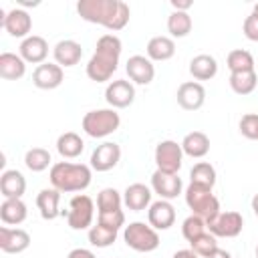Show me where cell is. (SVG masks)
Wrapping results in <instances>:
<instances>
[{
  "label": "cell",
  "instance_id": "obj_30",
  "mask_svg": "<svg viewBox=\"0 0 258 258\" xmlns=\"http://www.w3.org/2000/svg\"><path fill=\"white\" fill-rule=\"evenodd\" d=\"M226 67L230 69V73H246V71H256V60L250 50L234 48L226 56Z\"/></svg>",
  "mask_w": 258,
  "mask_h": 258
},
{
  "label": "cell",
  "instance_id": "obj_41",
  "mask_svg": "<svg viewBox=\"0 0 258 258\" xmlns=\"http://www.w3.org/2000/svg\"><path fill=\"white\" fill-rule=\"evenodd\" d=\"M67 258H97V256H95V252L89 250V248H73V250L67 254Z\"/></svg>",
  "mask_w": 258,
  "mask_h": 258
},
{
  "label": "cell",
  "instance_id": "obj_48",
  "mask_svg": "<svg viewBox=\"0 0 258 258\" xmlns=\"http://www.w3.org/2000/svg\"><path fill=\"white\" fill-rule=\"evenodd\" d=\"M256 67H258V64H256Z\"/></svg>",
  "mask_w": 258,
  "mask_h": 258
},
{
  "label": "cell",
  "instance_id": "obj_47",
  "mask_svg": "<svg viewBox=\"0 0 258 258\" xmlns=\"http://www.w3.org/2000/svg\"><path fill=\"white\" fill-rule=\"evenodd\" d=\"M256 258H258V246H256Z\"/></svg>",
  "mask_w": 258,
  "mask_h": 258
},
{
  "label": "cell",
  "instance_id": "obj_2",
  "mask_svg": "<svg viewBox=\"0 0 258 258\" xmlns=\"http://www.w3.org/2000/svg\"><path fill=\"white\" fill-rule=\"evenodd\" d=\"M123 42L115 34H103L97 40L95 52L87 62V77L95 83H105L113 77V73L119 67Z\"/></svg>",
  "mask_w": 258,
  "mask_h": 258
},
{
  "label": "cell",
  "instance_id": "obj_33",
  "mask_svg": "<svg viewBox=\"0 0 258 258\" xmlns=\"http://www.w3.org/2000/svg\"><path fill=\"white\" fill-rule=\"evenodd\" d=\"M258 85V75L256 71H246V73H230V89L236 95H250Z\"/></svg>",
  "mask_w": 258,
  "mask_h": 258
},
{
  "label": "cell",
  "instance_id": "obj_10",
  "mask_svg": "<svg viewBox=\"0 0 258 258\" xmlns=\"http://www.w3.org/2000/svg\"><path fill=\"white\" fill-rule=\"evenodd\" d=\"M0 26L12 36V38H26L30 36V28H32V18L24 8H12L10 12L0 10Z\"/></svg>",
  "mask_w": 258,
  "mask_h": 258
},
{
  "label": "cell",
  "instance_id": "obj_20",
  "mask_svg": "<svg viewBox=\"0 0 258 258\" xmlns=\"http://www.w3.org/2000/svg\"><path fill=\"white\" fill-rule=\"evenodd\" d=\"M153 189L147 187L145 183H131L125 187L123 191V206L131 212H143V210H149L151 206V194Z\"/></svg>",
  "mask_w": 258,
  "mask_h": 258
},
{
  "label": "cell",
  "instance_id": "obj_7",
  "mask_svg": "<svg viewBox=\"0 0 258 258\" xmlns=\"http://www.w3.org/2000/svg\"><path fill=\"white\" fill-rule=\"evenodd\" d=\"M95 220V202L87 194H77L69 202L67 210V224L71 230H89Z\"/></svg>",
  "mask_w": 258,
  "mask_h": 258
},
{
  "label": "cell",
  "instance_id": "obj_45",
  "mask_svg": "<svg viewBox=\"0 0 258 258\" xmlns=\"http://www.w3.org/2000/svg\"><path fill=\"white\" fill-rule=\"evenodd\" d=\"M250 206H252V212H254V216L258 218V194H254V198H252Z\"/></svg>",
  "mask_w": 258,
  "mask_h": 258
},
{
  "label": "cell",
  "instance_id": "obj_8",
  "mask_svg": "<svg viewBox=\"0 0 258 258\" xmlns=\"http://www.w3.org/2000/svg\"><path fill=\"white\" fill-rule=\"evenodd\" d=\"M153 159H155L157 169L167 171V173H177V171L181 169V163H183V149H181V143L171 141V139L159 141V143L155 145Z\"/></svg>",
  "mask_w": 258,
  "mask_h": 258
},
{
  "label": "cell",
  "instance_id": "obj_40",
  "mask_svg": "<svg viewBox=\"0 0 258 258\" xmlns=\"http://www.w3.org/2000/svg\"><path fill=\"white\" fill-rule=\"evenodd\" d=\"M242 32L248 40L252 42H258V16L256 14H248L244 18V24H242Z\"/></svg>",
  "mask_w": 258,
  "mask_h": 258
},
{
  "label": "cell",
  "instance_id": "obj_11",
  "mask_svg": "<svg viewBox=\"0 0 258 258\" xmlns=\"http://www.w3.org/2000/svg\"><path fill=\"white\" fill-rule=\"evenodd\" d=\"M151 189H153V194L159 196V200L171 202L181 194L183 183H181V177L177 173H167V171L155 169L151 173Z\"/></svg>",
  "mask_w": 258,
  "mask_h": 258
},
{
  "label": "cell",
  "instance_id": "obj_36",
  "mask_svg": "<svg viewBox=\"0 0 258 258\" xmlns=\"http://www.w3.org/2000/svg\"><path fill=\"white\" fill-rule=\"evenodd\" d=\"M123 206V194H119L115 187H103L97 194V212H117Z\"/></svg>",
  "mask_w": 258,
  "mask_h": 258
},
{
  "label": "cell",
  "instance_id": "obj_6",
  "mask_svg": "<svg viewBox=\"0 0 258 258\" xmlns=\"http://www.w3.org/2000/svg\"><path fill=\"white\" fill-rule=\"evenodd\" d=\"M123 240L127 248L135 252H153L159 248V234L155 228H151L145 222H131L123 230Z\"/></svg>",
  "mask_w": 258,
  "mask_h": 258
},
{
  "label": "cell",
  "instance_id": "obj_19",
  "mask_svg": "<svg viewBox=\"0 0 258 258\" xmlns=\"http://www.w3.org/2000/svg\"><path fill=\"white\" fill-rule=\"evenodd\" d=\"M18 54H20L26 62L38 67V64H42V62L46 60V56H48V42H46L42 36H38V34H30V36H26V38L20 42Z\"/></svg>",
  "mask_w": 258,
  "mask_h": 258
},
{
  "label": "cell",
  "instance_id": "obj_21",
  "mask_svg": "<svg viewBox=\"0 0 258 258\" xmlns=\"http://www.w3.org/2000/svg\"><path fill=\"white\" fill-rule=\"evenodd\" d=\"M36 208H38V214L42 220H46V222L56 220L62 214L60 212V191L54 187L40 189L36 196Z\"/></svg>",
  "mask_w": 258,
  "mask_h": 258
},
{
  "label": "cell",
  "instance_id": "obj_32",
  "mask_svg": "<svg viewBox=\"0 0 258 258\" xmlns=\"http://www.w3.org/2000/svg\"><path fill=\"white\" fill-rule=\"evenodd\" d=\"M191 16L189 12H177L173 10L169 16H167V32L171 34V38H183L191 32Z\"/></svg>",
  "mask_w": 258,
  "mask_h": 258
},
{
  "label": "cell",
  "instance_id": "obj_31",
  "mask_svg": "<svg viewBox=\"0 0 258 258\" xmlns=\"http://www.w3.org/2000/svg\"><path fill=\"white\" fill-rule=\"evenodd\" d=\"M117 234H119V230L97 222V224H93V226L89 228V242H91V246H95V248H109V246L115 244Z\"/></svg>",
  "mask_w": 258,
  "mask_h": 258
},
{
  "label": "cell",
  "instance_id": "obj_24",
  "mask_svg": "<svg viewBox=\"0 0 258 258\" xmlns=\"http://www.w3.org/2000/svg\"><path fill=\"white\" fill-rule=\"evenodd\" d=\"M181 149H183V155L202 159L210 153V137L204 131H189L181 139Z\"/></svg>",
  "mask_w": 258,
  "mask_h": 258
},
{
  "label": "cell",
  "instance_id": "obj_27",
  "mask_svg": "<svg viewBox=\"0 0 258 258\" xmlns=\"http://www.w3.org/2000/svg\"><path fill=\"white\" fill-rule=\"evenodd\" d=\"M145 52H147L149 60H157V62L161 60L163 62L175 54V42L171 36H153V38H149Z\"/></svg>",
  "mask_w": 258,
  "mask_h": 258
},
{
  "label": "cell",
  "instance_id": "obj_46",
  "mask_svg": "<svg viewBox=\"0 0 258 258\" xmlns=\"http://www.w3.org/2000/svg\"><path fill=\"white\" fill-rule=\"evenodd\" d=\"M252 14H256V16H258V2L254 4V10H252Z\"/></svg>",
  "mask_w": 258,
  "mask_h": 258
},
{
  "label": "cell",
  "instance_id": "obj_17",
  "mask_svg": "<svg viewBox=\"0 0 258 258\" xmlns=\"http://www.w3.org/2000/svg\"><path fill=\"white\" fill-rule=\"evenodd\" d=\"M147 222L151 228H155L157 232L161 230H169L175 224V208L171 206V202L167 200H157L151 202L149 210H147Z\"/></svg>",
  "mask_w": 258,
  "mask_h": 258
},
{
  "label": "cell",
  "instance_id": "obj_22",
  "mask_svg": "<svg viewBox=\"0 0 258 258\" xmlns=\"http://www.w3.org/2000/svg\"><path fill=\"white\" fill-rule=\"evenodd\" d=\"M52 56L58 67H75V64H79V60L83 56V46L73 38H64L54 44Z\"/></svg>",
  "mask_w": 258,
  "mask_h": 258
},
{
  "label": "cell",
  "instance_id": "obj_43",
  "mask_svg": "<svg viewBox=\"0 0 258 258\" xmlns=\"http://www.w3.org/2000/svg\"><path fill=\"white\" fill-rule=\"evenodd\" d=\"M171 258H200V256H198V254H196L191 248H183V250H177V252H175Z\"/></svg>",
  "mask_w": 258,
  "mask_h": 258
},
{
  "label": "cell",
  "instance_id": "obj_37",
  "mask_svg": "<svg viewBox=\"0 0 258 258\" xmlns=\"http://www.w3.org/2000/svg\"><path fill=\"white\" fill-rule=\"evenodd\" d=\"M204 232H208V224H206V220H202L200 216H196V214H191V216H187L185 220H183V224H181V234H183V238L187 240V242H194L198 236H202Z\"/></svg>",
  "mask_w": 258,
  "mask_h": 258
},
{
  "label": "cell",
  "instance_id": "obj_38",
  "mask_svg": "<svg viewBox=\"0 0 258 258\" xmlns=\"http://www.w3.org/2000/svg\"><path fill=\"white\" fill-rule=\"evenodd\" d=\"M189 248L200 256V258H208L216 248H220L218 246V238L214 236V234H210V232H204L202 236H198L194 242H189Z\"/></svg>",
  "mask_w": 258,
  "mask_h": 258
},
{
  "label": "cell",
  "instance_id": "obj_28",
  "mask_svg": "<svg viewBox=\"0 0 258 258\" xmlns=\"http://www.w3.org/2000/svg\"><path fill=\"white\" fill-rule=\"evenodd\" d=\"M26 216H28V208L22 202V198L4 200L0 204V220L6 226H18V224H22L26 220Z\"/></svg>",
  "mask_w": 258,
  "mask_h": 258
},
{
  "label": "cell",
  "instance_id": "obj_4",
  "mask_svg": "<svg viewBox=\"0 0 258 258\" xmlns=\"http://www.w3.org/2000/svg\"><path fill=\"white\" fill-rule=\"evenodd\" d=\"M121 125V117L115 109H93L89 113H85L81 127L83 131L93 137V139H105L111 133H115Z\"/></svg>",
  "mask_w": 258,
  "mask_h": 258
},
{
  "label": "cell",
  "instance_id": "obj_5",
  "mask_svg": "<svg viewBox=\"0 0 258 258\" xmlns=\"http://www.w3.org/2000/svg\"><path fill=\"white\" fill-rule=\"evenodd\" d=\"M185 204L191 210V214L206 220V224L220 214V202L212 194V187H206V185L189 183L185 187Z\"/></svg>",
  "mask_w": 258,
  "mask_h": 258
},
{
  "label": "cell",
  "instance_id": "obj_34",
  "mask_svg": "<svg viewBox=\"0 0 258 258\" xmlns=\"http://www.w3.org/2000/svg\"><path fill=\"white\" fill-rule=\"evenodd\" d=\"M218 179L216 167L208 161H198L191 169H189V183H198V185H206V187H214Z\"/></svg>",
  "mask_w": 258,
  "mask_h": 258
},
{
  "label": "cell",
  "instance_id": "obj_3",
  "mask_svg": "<svg viewBox=\"0 0 258 258\" xmlns=\"http://www.w3.org/2000/svg\"><path fill=\"white\" fill-rule=\"evenodd\" d=\"M48 179L54 189L60 194H73V191H85L91 185L93 169L85 163H71V161H56L50 165Z\"/></svg>",
  "mask_w": 258,
  "mask_h": 258
},
{
  "label": "cell",
  "instance_id": "obj_44",
  "mask_svg": "<svg viewBox=\"0 0 258 258\" xmlns=\"http://www.w3.org/2000/svg\"><path fill=\"white\" fill-rule=\"evenodd\" d=\"M208 258H232V254L228 250H224V248H216Z\"/></svg>",
  "mask_w": 258,
  "mask_h": 258
},
{
  "label": "cell",
  "instance_id": "obj_9",
  "mask_svg": "<svg viewBox=\"0 0 258 258\" xmlns=\"http://www.w3.org/2000/svg\"><path fill=\"white\" fill-rule=\"evenodd\" d=\"M244 218L240 212H220L212 222H208V232L216 238H236L242 234Z\"/></svg>",
  "mask_w": 258,
  "mask_h": 258
},
{
  "label": "cell",
  "instance_id": "obj_1",
  "mask_svg": "<svg viewBox=\"0 0 258 258\" xmlns=\"http://www.w3.org/2000/svg\"><path fill=\"white\" fill-rule=\"evenodd\" d=\"M77 12L91 24H101L107 30H123L129 24V4L123 0H79Z\"/></svg>",
  "mask_w": 258,
  "mask_h": 258
},
{
  "label": "cell",
  "instance_id": "obj_13",
  "mask_svg": "<svg viewBox=\"0 0 258 258\" xmlns=\"http://www.w3.org/2000/svg\"><path fill=\"white\" fill-rule=\"evenodd\" d=\"M119 161H121V147L115 141H105L97 145L91 153V169L101 171V173L117 167Z\"/></svg>",
  "mask_w": 258,
  "mask_h": 258
},
{
  "label": "cell",
  "instance_id": "obj_14",
  "mask_svg": "<svg viewBox=\"0 0 258 258\" xmlns=\"http://www.w3.org/2000/svg\"><path fill=\"white\" fill-rule=\"evenodd\" d=\"M175 99L183 111H198L206 103V89L198 81H185L177 87Z\"/></svg>",
  "mask_w": 258,
  "mask_h": 258
},
{
  "label": "cell",
  "instance_id": "obj_23",
  "mask_svg": "<svg viewBox=\"0 0 258 258\" xmlns=\"http://www.w3.org/2000/svg\"><path fill=\"white\" fill-rule=\"evenodd\" d=\"M26 191V179L18 169H6L0 175V194L4 200H16L22 198Z\"/></svg>",
  "mask_w": 258,
  "mask_h": 258
},
{
  "label": "cell",
  "instance_id": "obj_29",
  "mask_svg": "<svg viewBox=\"0 0 258 258\" xmlns=\"http://www.w3.org/2000/svg\"><path fill=\"white\" fill-rule=\"evenodd\" d=\"M83 149H85V141L75 131H67L56 139V151L62 159H77L83 153Z\"/></svg>",
  "mask_w": 258,
  "mask_h": 258
},
{
  "label": "cell",
  "instance_id": "obj_39",
  "mask_svg": "<svg viewBox=\"0 0 258 258\" xmlns=\"http://www.w3.org/2000/svg\"><path fill=\"white\" fill-rule=\"evenodd\" d=\"M238 127L246 139H258V113H246L240 119Z\"/></svg>",
  "mask_w": 258,
  "mask_h": 258
},
{
  "label": "cell",
  "instance_id": "obj_16",
  "mask_svg": "<svg viewBox=\"0 0 258 258\" xmlns=\"http://www.w3.org/2000/svg\"><path fill=\"white\" fill-rule=\"evenodd\" d=\"M125 71H127V77L131 79L133 85H149L153 79H155V67H153V60H149L147 56L143 54H133L127 58V64H125Z\"/></svg>",
  "mask_w": 258,
  "mask_h": 258
},
{
  "label": "cell",
  "instance_id": "obj_18",
  "mask_svg": "<svg viewBox=\"0 0 258 258\" xmlns=\"http://www.w3.org/2000/svg\"><path fill=\"white\" fill-rule=\"evenodd\" d=\"M30 246V234L22 228H0V250L6 254H20L28 250Z\"/></svg>",
  "mask_w": 258,
  "mask_h": 258
},
{
  "label": "cell",
  "instance_id": "obj_25",
  "mask_svg": "<svg viewBox=\"0 0 258 258\" xmlns=\"http://www.w3.org/2000/svg\"><path fill=\"white\" fill-rule=\"evenodd\" d=\"M189 75L200 83V81H210L218 75V60L212 54H196L189 60Z\"/></svg>",
  "mask_w": 258,
  "mask_h": 258
},
{
  "label": "cell",
  "instance_id": "obj_15",
  "mask_svg": "<svg viewBox=\"0 0 258 258\" xmlns=\"http://www.w3.org/2000/svg\"><path fill=\"white\" fill-rule=\"evenodd\" d=\"M64 81V71L56 62H42L32 73V85L42 91H52Z\"/></svg>",
  "mask_w": 258,
  "mask_h": 258
},
{
  "label": "cell",
  "instance_id": "obj_12",
  "mask_svg": "<svg viewBox=\"0 0 258 258\" xmlns=\"http://www.w3.org/2000/svg\"><path fill=\"white\" fill-rule=\"evenodd\" d=\"M105 101L111 109H125L135 101V85L127 79L111 81L105 89Z\"/></svg>",
  "mask_w": 258,
  "mask_h": 258
},
{
  "label": "cell",
  "instance_id": "obj_35",
  "mask_svg": "<svg viewBox=\"0 0 258 258\" xmlns=\"http://www.w3.org/2000/svg\"><path fill=\"white\" fill-rule=\"evenodd\" d=\"M50 163H52L50 151L44 149V147H32L24 153V165L34 173H40V171L48 169Z\"/></svg>",
  "mask_w": 258,
  "mask_h": 258
},
{
  "label": "cell",
  "instance_id": "obj_42",
  "mask_svg": "<svg viewBox=\"0 0 258 258\" xmlns=\"http://www.w3.org/2000/svg\"><path fill=\"white\" fill-rule=\"evenodd\" d=\"M191 0H171V6H173V10H177V12H187L189 8H191Z\"/></svg>",
  "mask_w": 258,
  "mask_h": 258
},
{
  "label": "cell",
  "instance_id": "obj_26",
  "mask_svg": "<svg viewBox=\"0 0 258 258\" xmlns=\"http://www.w3.org/2000/svg\"><path fill=\"white\" fill-rule=\"evenodd\" d=\"M26 75V60L14 52L0 54V77L6 81H18Z\"/></svg>",
  "mask_w": 258,
  "mask_h": 258
}]
</instances>
